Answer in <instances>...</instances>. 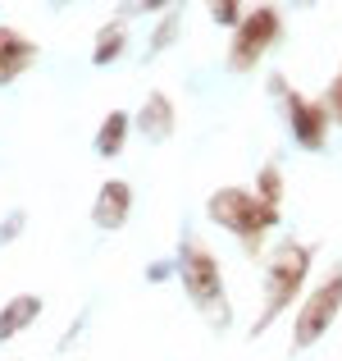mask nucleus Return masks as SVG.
<instances>
[{"mask_svg":"<svg viewBox=\"0 0 342 361\" xmlns=\"http://www.w3.org/2000/svg\"><path fill=\"white\" fill-rule=\"evenodd\" d=\"M128 206H132L128 183H110L106 192L96 197V224H106V229H119L123 215H128Z\"/></svg>","mask_w":342,"mask_h":361,"instance_id":"obj_7","label":"nucleus"},{"mask_svg":"<svg viewBox=\"0 0 342 361\" xmlns=\"http://www.w3.org/2000/svg\"><path fill=\"white\" fill-rule=\"evenodd\" d=\"M32 64V42H23L18 32L0 27V82H9L14 73H23Z\"/></svg>","mask_w":342,"mask_h":361,"instance_id":"obj_6","label":"nucleus"},{"mask_svg":"<svg viewBox=\"0 0 342 361\" xmlns=\"http://www.w3.org/2000/svg\"><path fill=\"white\" fill-rule=\"evenodd\" d=\"M210 14L220 18V23H233L237 18V0H210Z\"/></svg>","mask_w":342,"mask_h":361,"instance_id":"obj_13","label":"nucleus"},{"mask_svg":"<svg viewBox=\"0 0 342 361\" xmlns=\"http://www.w3.org/2000/svg\"><path fill=\"white\" fill-rule=\"evenodd\" d=\"M301 274H306V252H301V247H283V252H279V265H274V274H270V302H265V316L260 320H270L274 311H279L283 302L297 293Z\"/></svg>","mask_w":342,"mask_h":361,"instance_id":"obj_3","label":"nucleus"},{"mask_svg":"<svg viewBox=\"0 0 342 361\" xmlns=\"http://www.w3.org/2000/svg\"><path fill=\"white\" fill-rule=\"evenodd\" d=\"M119 46H123V32H119V27H110V32H106V42L96 46V64H110L114 55H119Z\"/></svg>","mask_w":342,"mask_h":361,"instance_id":"obj_12","label":"nucleus"},{"mask_svg":"<svg viewBox=\"0 0 342 361\" xmlns=\"http://www.w3.org/2000/svg\"><path fill=\"white\" fill-rule=\"evenodd\" d=\"M183 279H187V288H192L196 302L220 307V270H215V261L201 247H183Z\"/></svg>","mask_w":342,"mask_h":361,"instance_id":"obj_5","label":"nucleus"},{"mask_svg":"<svg viewBox=\"0 0 342 361\" xmlns=\"http://www.w3.org/2000/svg\"><path fill=\"white\" fill-rule=\"evenodd\" d=\"M123 128H128V115H110V119H106V128H101V151H106V156H114V151H119Z\"/></svg>","mask_w":342,"mask_h":361,"instance_id":"obj_11","label":"nucleus"},{"mask_svg":"<svg viewBox=\"0 0 342 361\" xmlns=\"http://www.w3.org/2000/svg\"><path fill=\"white\" fill-rule=\"evenodd\" d=\"M260 188H265V202L274 206V197H279V174H274V169H265V183Z\"/></svg>","mask_w":342,"mask_h":361,"instance_id":"obj_14","label":"nucleus"},{"mask_svg":"<svg viewBox=\"0 0 342 361\" xmlns=\"http://www.w3.org/2000/svg\"><path fill=\"white\" fill-rule=\"evenodd\" d=\"M32 316H37V298H14L5 311H0V338L18 334V329H23Z\"/></svg>","mask_w":342,"mask_h":361,"instance_id":"obj_10","label":"nucleus"},{"mask_svg":"<svg viewBox=\"0 0 342 361\" xmlns=\"http://www.w3.org/2000/svg\"><path fill=\"white\" fill-rule=\"evenodd\" d=\"M338 307H342V270L324 283V288H315V298L306 302V311H301V320H297V348L315 343V338L329 329V320H334Z\"/></svg>","mask_w":342,"mask_h":361,"instance_id":"obj_2","label":"nucleus"},{"mask_svg":"<svg viewBox=\"0 0 342 361\" xmlns=\"http://www.w3.org/2000/svg\"><path fill=\"white\" fill-rule=\"evenodd\" d=\"M292 119H297L301 147H319V142H324V115H319L315 106H306V101H292Z\"/></svg>","mask_w":342,"mask_h":361,"instance_id":"obj_9","label":"nucleus"},{"mask_svg":"<svg viewBox=\"0 0 342 361\" xmlns=\"http://www.w3.org/2000/svg\"><path fill=\"white\" fill-rule=\"evenodd\" d=\"M137 128L146 133L151 142L169 137V128H174V110H169V101H165V97H151L146 110H141V119H137Z\"/></svg>","mask_w":342,"mask_h":361,"instance_id":"obj_8","label":"nucleus"},{"mask_svg":"<svg viewBox=\"0 0 342 361\" xmlns=\"http://www.w3.org/2000/svg\"><path fill=\"white\" fill-rule=\"evenodd\" d=\"M274 32H279V14H274V9H255L242 23V37H237V46H233V69L255 64V55L274 42Z\"/></svg>","mask_w":342,"mask_h":361,"instance_id":"obj_4","label":"nucleus"},{"mask_svg":"<svg viewBox=\"0 0 342 361\" xmlns=\"http://www.w3.org/2000/svg\"><path fill=\"white\" fill-rule=\"evenodd\" d=\"M210 215L220 224H228V229H237V233H255V229H265V224H274V206L270 202H255V197L233 192V188L210 202Z\"/></svg>","mask_w":342,"mask_h":361,"instance_id":"obj_1","label":"nucleus"},{"mask_svg":"<svg viewBox=\"0 0 342 361\" xmlns=\"http://www.w3.org/2000/svg\"><path fill=\"white\" fill-rule=\"evenodd\" d=\"M329 101H334V110H338V115H342V78L334 82V92H329Z\"/></svg>","mask_w":342,"mask_h":361,"instance_id":"obj_15","label":"nucleus"}]
</instances>
